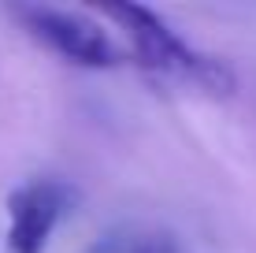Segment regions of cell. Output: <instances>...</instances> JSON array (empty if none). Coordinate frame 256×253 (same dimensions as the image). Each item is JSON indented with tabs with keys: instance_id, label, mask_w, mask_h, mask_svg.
<instances>
[{
	"instance_id": "7a4b0ae2",
	"label": "cell",
	"mask_w": 256,
	"mask_h": 253,
	"mask_svg": "<svg viewBox=\"0 0 256 253\" xmlns=\"http://www.w3.org/2000/svg\"><path fill=\"white\" fill-rule=\"evenodd\" d=\"M12 15L19 19V26L30 38H38L45 49L60 52L64 60L78 67H119L122 52L119 45L100 30L96 23L82 19L74 12H64V8H48V4H15Z\"/></svg>"
},
{
	"instance_id": "277c9868",
	"label": "cell",
	"mask_w": 256,
	"mask_h": 253,
	"mask_svg": "<svg viewBox=\"0 0 256 253\" xmlns=\"http://www.w3.org/2000/svg\"><path fill=\"white\" fill-rule=\"evenodd\" d=\"M122 253H174V246L167 238H148V242H141L134 249H122Z\"/></svg>"
},
{
	"instance_id": "6da1fadb",
	"label": "cell",
	"mask_w": 256,
	"mask_h": 253,
	"mask_svg": "<svg viewBox=\"0 0 256 253\" xmlns=\"http://www.w3.org/2000/svg\"><path fill=\"white\" fill-rule=\"evenodd\" d=\"M108 15L122 23V30L130 34L134 52H138V60L145 67H152V71H160V75H171V78H186V82L216 93V97L234 93L230 67L212 60V56L193 52L152 8H145V4H112Z\"/></svg>"
},
{
	"instance_id": "3957f363",
	"label": "cell",
	"mask_w": 256,
	"mask_h": 253,
	"mask_svg": "<svg viewBox=\"0 0 256 253\" xmlns=\"http://www.w3.org/2000/svg\"><path fill=\"white\" fill-rule=\"evenodd\" d=\"M78 205L74 186L60 179H38L26 186L12 190L8 197V253H45L48 234L64 216H70V208Z\"/></svg>"
}]
</instances>
